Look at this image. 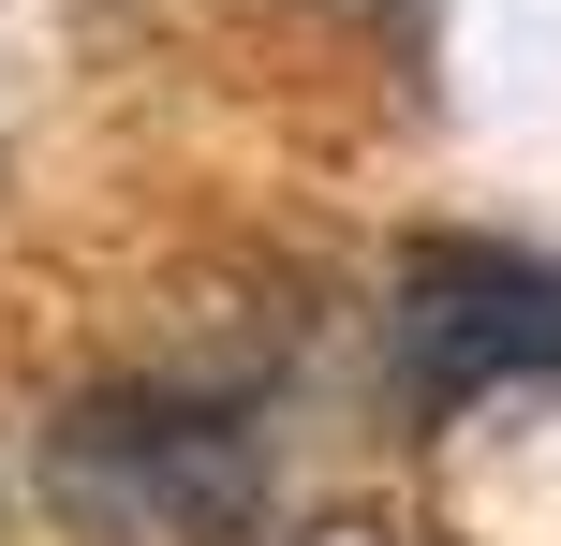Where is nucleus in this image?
<instances>
[{
  "label": "nucleus",
  "mask_w": 561,
  "mask_h": 546,
  "mask_svg": "<svg viewBox=\"0 0 561 546\" xmlns=\"http://www.w3.org/2000/svg\"><path fill=\"white\" fill-rule=\"evenodd\" d=\"M45 488L89 546H237L266 518V429L193 384H104L59 414Z\"/></svg>",
  "instance_id": "f257e3e1"
},
{
  "label": "nucleus",
  "mask_w": 561,
  "mask_h": 546,
  "mask_svg": "<svg viewBox=\"0 0 561 546\" xmlns=\"http://www.w3.org/2000/svg\"><path fill=\"white\" fill-rule=\"evenodd\" d=\"M547 370H561V266H547V252L428 236V252L399 266V384H414V399L547 384Z\"/></svg>",
  "instance_id": "f03ea898"
},
{
  "label": "nucleus",
  "mask_w": 561,
  "mask_h": 546,
  "mask_svg": "<svg viewBox=\"0 0 561 546\" xmlns=\"http://www.w3.org/2000/svg\"><path fill=\"white\" fill-rule=\"evenodd\" d=\"M369 15H385V0H369Z\"/></svg>",
  "instance_id": "7ed1b4c3"
}]
</instances>
